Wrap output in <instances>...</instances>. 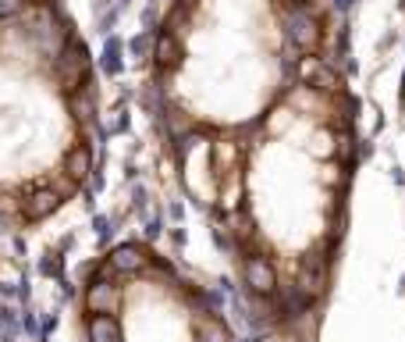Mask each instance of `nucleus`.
Here are the masks:
<instances>
[{
    "label": "nucleus",
    "mask_w": 405,
    "mask_h": 342,
    "mask_svg": "<svg viewBox=\"0 0 405 342\" xmlns=\"http://www.w3.org/2000/svg\"><path fill=\"white\" fill-rule=\"evenodd\" d=\"M363 164L349 54L317 64L246 136L178 182L202 207L242 310L267 342H320Z\"/></svg>",
    "instance_id": "obj_1"
},
{
    "label": "nucleus",
    "mask_w": 405,
    "mask_h": 342,
    "mask_svg": "<svg viewBox=\"0 0 405 342\" xmlns=\"http://www.w3.org/2000/svg\"><path fill=\"white\" fill-rule=\"evenodd\" d=\"M338 54H349L338 0H167L139 97L174 179L256 129Z\"/></svg>",
    "instance_id": "obj_2"
},
{
    "label": "nucleus",
    "mask_w": 405,
    "mask_h": 342,
    "mask_svg": "<svg viewBox=\"0 0 405 342\" xmlns=\"http://www.w3.org/2000/svg\"><path fill=\"white\" fill-rule=\"evenodd\" d=\"M99 78L68 0H0V228L36 232L96 171Z\"/></svg>",
    "instance_id": "obj_3"
},
{
    "label": "nucleus",
    "mask_w": 405,
    "mask_h": 342,
    "mask_svg": "<svg viewBox=\"0 0 405 342\" xmlns=\"http://www.w3.org/2000/svg\"><path fill=\"white\" fill-rule=\"evenodd\" d=\"M82 342H238L221 300L146 239L99 249L78 275Z\"/></svg>",
    "instance_id": "obj_4"
},
{
    "label": "nucleus",
    "mask_w": 405,
    "mask_h": 342,
    "mask_svg": "<svg viewBox=\"0 0 405 342\" xmlns=\"http://www.w3.org/2000/svg\"><path fill=\"white\" fill-rule=\"evenodd\" d=\"M398 18H401V36H405V0H398ZM401 100H405V71H401Z\"/></svg>",
    "instance_id": "obj_5"
}]
</instances>
